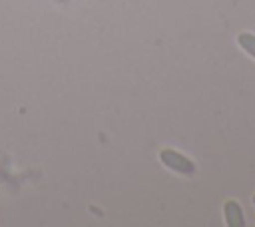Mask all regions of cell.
Here are the masks:
<instances>
[{"label": "cell", "instance_id": "6da1fadb", "mask_svg": "<svg viewBox=\"0 0 255 227\" xmlns=\"http://www.w3.org/2000/svg\"><path fill=\"white\" fill-rule=\"evenodd\" d=\"M159 159L167 169H173L177 173H183V175H193L195 173V163L189 157H185L183 153L175 151V149H161Z\"/></svg>", "mask_w": 255, "mask_h": 227}, {"label": "cell", "instance_id": "3957f363", "mask_svg": "<svg viewBox=\"0 0 255 227\" xmlns=\"http://www.w3.org/2000/svg\"><path fill=\"white\" fill-rule=\"evenodd\" d=\"M237 42H239V46H241L249 56H253V58H255V36H253V34L243 32V34H239Z\"/></svg>", "mask_w": 255, "mask_h": 227}, {"label": "cell", "instance_id": "7a4b0ae2", "mask_svg": "<svg viewBox=\"0 0 255 227\" xmlns=\"http://www.w3.org/2000/svg\"><path fill=\"white\" fill-rule=\"evenodd\" d=\"M223 215H225V223L229 227H245V215H243V209L239 207L237 201H233V199L225 201Z\"/></svg>", "mask_w": 255, "mask_h": 227}, {"label": "cell", "instance_id": "277c9868", "mask_svg": "<svg viewBox=\"0 0 255 227\" xmlns=\"http://www.w3.org/2000/svg\"><path fill=\"white\" fill-rule=\"evenodd\" d=\"M253 203H255V195H253Z\"/></svg>", "mask_w": 255, "mask_h": 227}]
</instances>
